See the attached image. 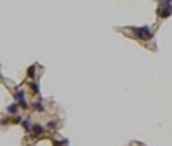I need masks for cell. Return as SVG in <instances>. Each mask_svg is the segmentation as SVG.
I'll return each mask as SVG.
<instances>
[{
    "mask_svg": "<svg viewBox=\"0 0 172 146\" xmlns=\"http://www.w3.org/2000/svg\"><path fill=\"white\" fill-rule=\"evenodd\" d=\"M131 31H133V33H134V36H136V38H140V40H150V38L153 36V33H152V29H150L148 26L131 28Z\"/></svg>",
    "mask_w": 172,
    "mask_h": 146,
    "instance_id": "cell-1",
    "label": "cell"
},
{
    "mask_svg": "<svg viewBox=\"0 0 172 146\" xmlns=\"http://www.w3.org/2000/svg\"><path fill=\"white\" fill-rule=\"evenodd\" d=\"M43 133H45V127L41 126V124H33V129H31V136L34 138V139H38L40 136H43Z\"/></svg>",
    "mask_w": 172,
    "mask_h": 146,
    "instance_id": "cell-2",
    "label": "cell"
},
{
    "mask_svg": "<svg viewBox=\"0 0 172 146\" xmlns=\"http://www.w3.org/2000/svg\"><path fill=\"white\" fill-rule=\"evenodd\" d=\"M172 14V5H160L159 7V15L160 17H169Z\"/></svg>",
    "mask_w": 172,
    "mask_h": 146,
    "instance_id": "cell-3",
    "label": "cell"
},
{
    "mask_svg": "<svg viewBox=\"0 0 172 146\" xmlns=\"http://www.w3.org/2000/svg\"><path fill=\"white\" fill-rule=\"evenodd\" d=\"M7 114H9V115H17V114H19V103L14 102L12 105H9V107H7Z\"/></svg>",
    "mask_w": 172,
    "mask_h": 146,
    "instance_id": "cell-4",
    "label": "cell"
},
{
    "mask_svg": "<svg viewBox=\"0 0 172 146\" xmlns=\"http://www.w3.org/2000/svg\"><path fill=\"white\" fill-rule=\"evenodd\" d=\"M33 108H34V112H45V105H43V102L40 98L33 103Z\"/></svg>",
    "mask_w": 172,
    "mask_h": 146,
    "instance_id": "cell-5",
    "label": "cell"
},
{
    "mask_svg": "<svg viewBox=\"0 0 172 146\" xmlns=\"http://www.w3.org/2000/svg\"><path fill=\"white\" fill-rule=\"evenodd\" d=\"M21 124H22V127L28 131V133H31V129H33V122H31V119L28 117V119H22L21 120Z\"/></svg>",
    "mask_w": 172,
    "mask_h": 146,
    "instance_id": "cell-6",
    "label": "cell"
},
{
    "mask_svg": "<svg viewBox=\"0 0 172 146\" xmlns=\"http://www.w3.org/2000/svg\"><path fill=\"white\" fill-rule=\"evenodd\" d=\"M28 86L31 88V91H33L36 96L40 95V86H38V83H36V81H29V83H28Z\"/></svg>",
    "mask_w": 172,
    "mask_h": 146,
    "instance_id": "cell-7",
    "label": "cell"
},
{
    "mask_svg": "<svg viewBox=\"0 0 172 146\" xmlns=\"http://www.w3.org/2000/svg\"><path fill=\"white\" fill-rule=\"evenodd\" d=\"M21 100H24V91L16 89L14 91V102H21Z\"/></svg>",
    "mask_w": 172,
    "mask_h": 146,
    "instance_id": "cell-8",
    "label": "cell"
},
{
    "mask_svg": "<svg viewBox=\"0 0 172 146\" xmlns=\"http://www.w3.org/2000/svg\"><path fill=\"white\" fill-rule=\"evenodd\" d=\"M34 74H36V65L28 67V76H29V77H34Z\"/></svg>",
    "mask_w": 172,
    "mask_h": 146,
    "instance_id": "cell-9",
    "label": "cell"
},
{
    "mask_svg": "<svg viewBox=\"0 0 172 146\" xmlns=\"http://www.w3.org/2000/svg\"><path fill=\"white\" fill-rule=\"evenodd\" d=\"M47 129H50V131H53V129H57V122H55V120H50V122L47 124Z\"/></svg>",
    "mask_w": 172,
    "mask_h": 146,
    "instance_id": "cell-10",
    "label": "cell"
},
{
    "mask_svg": "<svg viewBox=\"0 0 172 146\" xmlns=\"http://www.w3.org/2000/svg\"><path fill=\"white\" fill-rule=\"evenodd\" d=\"M53 146H67V139H62V141L53 139Z\"/></svg>",
    "mask_w": 172,
    "mask_h": 146,
    "instance_id": "cell-11",
    "label": "cell"
},
{
    "mask_svg": "<svg viewBox=\"0 0 172 146\" xmlns=\"http://www.w3.org/2000/svg\"><path fill=\"white\" fill-rule=\"evenodd\" d=\"M19 103V108H28V102L26 100H21V102H17Z\"/></svg>",
    "mask_w": 172,
    "mask_h": 146,
    "instance_id": "cell-12",
    "label": "cell"
},
{
    "mask_svg": "<svg viewBox=\"0 0 172 146\" xmlns=\"http://www.w3.org/2000/svg\"><path fill=\"white\" fill-rule=\"evenodd\" d=\"M162 5H172V0H162Z\"/></svg>",
    "mask_w": 172,
    "mask_h": 146,
    "instance_id": "cell-13",
    "label": "cell"
}]
</instances>
